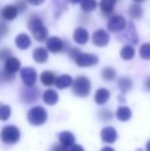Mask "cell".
<instances>
[{
  "label": "cell",
  "mask_w": 150,
  "mask_h": 151,
  "mask_svg": "<svg viewBox=\"0 0 150 151\" xmlns=\"http://www.w3.org/2000/svg\"><path fill=\"white\" fill-rule=\"evenodd\" d=\"M81 52V50L80 48H78V47H71L70 50H69V52H68V56H69V58L71 59V60H74V58L76 56H77L79 52Z\"/></svg>",
  "instance_id": "37"
},
{
  "label": "cell",
  "mask_w": 150,
  "mask_h": 151,
  "mask_svg": "<svg viewBox=\"0 0 150 151\" xmlns=\"http://www.w3.org/2000/svg\"><path fill=\"white\" fill-rule=\"evenodd\" d=\"M110 99V91L107 88H99L95 93V102L98 105H104Z\"/></svg>",
  "instance_id": "20"
},
{
  "label": "cell",
  "mask_w": 150,
  "mask_h": 151,
  "mask_svg": "<svg viewBox=\"0 0 150 151\" xmlns=\"http://www.w3.org/2000/svg\"><path fill=\"white\" fill-rule=\"evenodd\" d=\"M14 42H16V45L19 50H28L29 47L32 44V41H31V38L28 34L26 33H20L14 39Z\"/></svg>",
  "instance_id": "14"
},
{
  "label": "cell",
  "mask_w": 150,
  "mask_h": 151,
  "mask_svg": "<svg viewBox=\"0 0 150 151\" xmlns=\"http://www.w3.org/2000/svg\"><path fill=\"white\" fill-rule=\"evenodd\" d=\"M145 86H146L147 90L150 91V77H148L146 80H145Z\"/></svg>",
  "instance_id": "41"
},
{
  "label": "cell",
  "mask_w": 150,
  "mask_h": 151,
  "mask_svg": "<svg viewBox=\"0 0 150 151\" xmlns=\"http://www.w3.org/2000/svg\"><path fill=\"white\" fill-rule=\"evenodd\" d=\"M21 69V62L16 57H9L4 61V70L9 73L16 74Z\"/></svg>",
  "instance_id": "15"
},
{
  "label": "cell",
  "mask_w": 150,
  "mask_h": 151,
  "mask_svg": "<svg viewBox=\"0 0 150 151\" xmlns=\"http://www.w3.org/2000/svg\"><path fill=\"white\" fill-rule=\"evenodd\" d=\"M101 139L107 144H113L117 139V133L112 127H106L101 131Z\"/></svg>",
  "instance_id": "13"
},
{
  "label": "cell",
  "mask_w": 150,
  "mask_h": 151,
  "mask_svg": "<svg viewBox=\"0 0 150 151\" xmlns=\"http://www.w3.org/2000/svg\"><path fill=\"white\" fill-rule=\"evenodd\" d=\"M28 29L31 31L33 37L39 42H43L48 37V30L38 17H31L28 22Z\"/></svg>",
  "instance_id": "1"
},
{
  "label": "cell",
  "mask_w": 150,
  "mask_h": 151,
  "mask_svg": "<svg viewBox=\"0 0 150 151\" xmlns=\"http://www.w3.org/2000/svg\"><path fill=\"white\" fill-rule=\"evenodd\" d=\"M117 86H118V88H119L122 93H126L132 90L133 81H132V79L128 77H120L119 79H118Z\"/></svg>",
  "instance_id": "25"
},
{
  "label": "cell",
  "mask_w": 150,
  "mask_h": 151,
  "mask_svg": "<svg viewBox=\"0 0 150 151\" xmlns=\"http://www.w3.org/2000/svg\"><path fill=\"white\" fill-rule=\"evenodd\" d=\"M10 114H11V109L9 106L5 105V104H1L0 105V120L6 121L10 117Z\"/></svg>",
  "instance_id": "31"
},
{
  "label": "cell",
  "mask_w": 150,
  "mask_h": 151,
  "mask_svg": "<svg viewBox=\"0 0 150 151\" xmlns=\"http://www.w3.org/2000/svg\"><path fill=\"white\" fill-rule=\"evenodd\" d=\"M134 2H136V3H142V2H144L145 0H133Z\"/></svg>",
  "instance_id": "47"
},
{
  "label": "cell",
  "mask_w": 150,
  "mask_h": 151,
  "mask_svg": "<svg viewBox=\"0 0 150 151\" xmlns=\"http://www.w3.org/2000/svg\"><path fill=\"white\" fill-rule=\"evenodd\" d=\"M33 60H34L36 63L42 64L45 63L48 59V50H46L43 46H39V47H36L34 50H33Z\"/></svg>",
  "instance_id": "18"
},
{
  "label": "cell",
  "mask_w": 150,
  "mask_h": 151,
  "mask_svg": "<svg viewBox=\"0 0 150 151\" xmlns=\"http://www.w3.org/2000/svg\"><path fill=\"white\" fill-rule=\"evenodd\" d=\"M21 137L20 129L16 125H6L2 129L0 133V139L4 144L7 145H14L18 143Z\"/></svg>",
  "instance_id": "3"
},
{
  "label": "cell",
  "mask_w": 150,
  "mask_h": 151,
  "mask_svg": "<svg viewBox=\"0 0 150 151\" xmlns=\"http://www.w3.org/2000/svg\"><path fill=\"white\" fill-rule=\"evenodd\" d=\"M2 82H4V80L2 77V71H0V83H2Z\"/></svg>",
  "instance_id": "46"
},
{
  "label": "cell",
  "mask_w": 150,
  "mask_h": 151,
  "mask_svg": "<svg viewBox=\"0 0 150 151\" xmlns=\"http://www.w3.org/2000/svg\"><path fill=\"white\" fill-rule=\"evenodd\" d=\"M21 78L26 86H35L37 81V72L32 67H25L21 70Z\"/></svg>",
  "instance_id": "9"
},
{
  "label": "cell",
  "mask_w": 150,
  "mask_h": 151,
  "mask_svg": "<svg viewBox=\"0 0 150 151\" xmlns=\"http://www.w3.org/2000/svg\"><path fill=\"white\" fill-rule=\"evenodd\" d=\"M117 100H118V101H119L121 104H123L124 102H126V100H124L123 96H118V97H117Z\"/></svg>",
  "instance_id": "43"
},
{
  "label": "cell",
  "mask_w": 150,
  "mask_h": 151,
  "mask_svg": "<svg viewBox=\"0 0 150 151\" xmlns=\"http://www.w3.org/2000/svg\"><path fill=\"white\" fill-rule=\"evenodd\" d=\"M27 118L32 125H42L47 120V112L41 106H35L29 110Z\"/></svg>",
  "instance_id": "4"
},
{
  "label": "cell",
  "mask_w": 150,
  "mask_h": 151,
  "mask_svg": "<svg viewBox=\"0 0 150 151\" xmlns=\"http://www.w3.org/2000/svg\"><path fill=\"white\" fill-rule=\"evenodd\" d=\"M59 140H60V144L65 147H71L73 144H75V137L72 133L70 132H62L59 135Z\"/></svg>",
  "instance_id": "22"
},
{
  "label": "cell",
  "mask_w": 150,
  "mask_h": 151,
  "mask_svg": "<svg viewBox=\"0 0 150 151\" xmlns=\"http://www.w3.org/2000/svg\"><path fill=\"white\" fill-rule=\"evenodd\" d=\"M126 26V21L124 17L120 16V14H115V16H111L109 19L108 23H107V28L112 33H119V32L123 31Z\"/></svg>",
  "instance_id": "7"
},
{
  "label": "cell",
  "mask_w": 150,
  "mask_h": 151,
  "mask_svg": "<svg viewBox=\"0 0 150 151\" xmlns=\"http://www.w3.org/2000/svg\"><path fill=\"white\" fill-rule=\"evenodd\" d=\"M146 151H150V140L147 142V144H146Z\"/></svg>",
  "instance_id": "45"
},
{
  "label": "cell",
  "mask_w": 150,
  "mask_h": 151,
  "mask_svg": "<svg viewBox=\"0 0 150 151\" xmlns=\"http://www.w3.org/2000/svg\"><path fill=\"white\" fill-rule=\"evenodd\" d=\"M88 39H90V33L83 27H77L73 32V40L77 44H80V45L86 44Z\"/></svg>",
  "instance_id": "11"
},
{
  "label": "cell",
  "mask_w": 150,
  "mask_h": 151,
  "mask_svg": "<svg viewBox=\"0 0 150 151\" xmlns=\"http://www.w3.org/2000/svg\"><path fill=\"white\" fill-rule=\"evenodd\" d=\"M99 117H100V119L103 121H109V120L112 119L113 113L109 109H103V110H100V111H99Z\"/></svg>",
  "instance_id": "33"
},
{
  "label": "cell",
  "mask_w": 150,
  "mask_h": 151,
  "mask_svg": "<svg viewBox=\"0 0 150 151\" xmlns=\"http://www.w3.org/2000/svg\"><path fill=\"white\" fill-rule=\"evenodd\" d=\"M116 117L120 121H128L132 117V111L126 106H121L116 111Z\"/></svg>",
  "instance_id": "26"
},
{
  "label": "cell",
  "mask_w": 150,
  "mask_h": 151,
  "mask_svg": "<svg viewBox=\"0 0 150 151\" xmlns=\"http://www.w3.org/2000/svg\"><path fill=\"white\" fill-rule=\"evenodd\" d=\"M126 32L123 34V37L126 41L131 42L132 44H137L139 42V37L137 34L136 27L134 26L133 23H126Z\"/></svg>",
  "instance_id": "12"
},
{
  "label": "cell",
  "mask_w": 150,
  "mask_h": 151,
  "mask_svg": "<svg viewBox=\"0 0 150 151\" xmlns=\"http://www.w3.org/2000/svg\"><path fill=\"white\" fill-rule=\"evenodd\" d=\"M50 151H69V150L67 149V147L61 145V144H56V145H54L50 148Z\"/></svg>",
  "instance_id": "38"
},
{
  "label": "cell",
  "mask_w": 150,
  "mask_h": 151,
  "mask_svg": "<svg viewBox=\"0 0 150 151\" xmlns=\"http://www.w3.org/2000/svg\"><path fill=\"white\" fill-rule=\"evenodd\" d=\"M72 82H73V78L70 75L63 74V75H60L59 77L56 78L55 84H56V86L59 90H64V88H67L72 86Z\"/></svg>",
  "instance_id": "19"
},
{
  "label": "cell",
  "mask_w": 150,
  "mask_h": 151,
  "mask_svg": "<svg viewBox=\"0 0 150 151\" xmlns=\"http://www.w3.org/2000/svg\"><path fill=\"white\" fill-rule=\"evenodd\" d=\"M18 9L14 5L12 4H8L5 5L3 8L1 9V17L3 20L5 21H14V19L18 17Z\"/></svg>",
  "instance_id": "16"
},
{
  "label": "cell",
  "mask_w": 150,
  "mask_h": 151,
  "mask_svg": "<svg viewBox=\"0 0 150 151\" xmlns=\"http://www.w3.org/2000/svg\"><path fill=\"white\" fill-rule=\"evenodd\" d=\"M139 55L143 60H150V42H145L140 46Z\"/></svg>",
  "instance_id": "30"
},
{
  "label": "cell",
  "mask_w": 150,
  "mask_h": 151,
  "mask_svg": "<svg viewBox=\"0 0 150 151\" xmlns=\"http://www.w3.org/2000/svg\"><path fill=\"white\" fill-rule=\"evenodd\" d=\"M42 99H43V102L47 105L52 106L55 105V104L58 103L59 101V95L55 90H52V88H48L43 93L42 95Z\"/></svg>",
  "instance_id": "21"
},
{
  "label": "cell",
  "mask_w": 150,
  "mask_h": 151,
  "mask_svg": "<svg viewBox=\"0 0 150 151\" xmlns=\"http://www.w3.org/2000/svg\"><path fill=\"white\" fill-rule=\"evenodd\" d=\"M75 64L78 67H92L99 63V58L94 54H88V52H80L79 54L74 58Z\"/></svg>",
  "instance_id": "5"
},
{
  "label": "cell",
  "mask_w": 150,
  "mask_h": 151,
  "mask_svg": "<svg viewBox=\"0 0 150 151\" xmlns=\"http://www.w3.org/2000/svg\"><path fill=\"white\" fill-rule=\"evenodd\" d=\"M29 4L31 5H34V6H38L40 4H42L44 2V0H26Z\"/></svg>",
  "instance_id": "39"
},
{
  "label": "cell",
  "mask_w": 150,
  "mask_h": 151,
  "mask_svg": "<svg viewBox=\"0 0 150 151\" xmlns=\"http://www.w3.org/2000/svg\"><path fill=\"white\" fill-rule=\"evenodd\" d=\"M72 91L75 96L79 98H86L92 90L90 80L86 76H77L72 82Z\"/></svg>",
  "instance_id": "2"
},
{
  "label": "cell",
  "mask_w": 150,
  "mask_h": 151,
  "mask_svg": "<svg viewBox=\"0 0 150 151\" xmlns=\"http://www.w3.org/2000/svg\"><path fill=\"white\" fill-rule=\"evenodd\" d=\"M55 4V16L58 18L59 14H62V10H65L67 7V1L66 0H54Z\"/></svg>",
  "instance_id": "32"
},
{
  "label": "cell",
  "mask_w": 150,
  "mask_h": 151,
  "mask_svg": "<svg viewBox=\"0 0 150 151\" xmlns=\"http://www.w3.org/2000/svg\"><path fill=\"white\" fill-rule=\"evenodd\" d=\"M101 77L104 81H112L116 77V71L112 67H105L101 71Z\"/></svg>",
  "instance_id": "28"
},
{
  "label": "cell",
  "mask_w": 150,
  "mask_h": 151,
  "mask_svg": "<svg viewBox=\"0 0 150 151\" xmlns=\"http://www.w3.org/2000/svg\"><path fill=\"white\" fill-rule=\"evenodd\" d=\"M12 56V52L10 48L8 47H3L0 50V60L5 61L6 59H8L9 57Z\"/></svg>",
  "instance_id": "35"
},
{
  "label": "cell",
  "mask_w": 150,
  "mask_h": 151,
  "mask_svg": "<svg viewBox=\"0 0 150 151\" xmlns=\"http://www.w3.org/2000/svg\"><path fill=\"white\" fill-rule=\"evenodd\" d=\"M143 14H144V10H143L142 6L140 5V3L134 2L128 8V14L133 20H140L143 17Z\"/></svg>",
  "instance_id": "24"
},
{
  "label": "cell",
  "mask_w": 150,
  "mask_h": 151,
  "mask_svg": "<svg viewBox=\"0 0 150 151\" xmlns=\"http://www.w3.org/2000/svg\"><path fill=\"white\" fill-rule=\"evenodd\" d=\"M40 96V91L38 88L33 86H26V88L21 90V101L25 104H33L38 101Z\"/></svg>",
  "instance_id": "6"
},
{
  "label": "cell",
  "mask_w": 150,
  "mask_h": 151,
  "mask_svg": "<svg viewBox=\"0 0 150 151\" xmlns=\"http://www.w3.org/2000/svg\"><path fill=\"white\" fill-rule=\"evenodd\" d=\"M119 0H101L100 1V8L101 12H102L104 16H110L114 12V8H115V4Z\"/></svg>",
  "instance_id": "17"
},
{
  "label": "cell",
  "mask_w": 150,
  "mask_h": 151,
  "mask_svg": "<svg viewBox=\"0 0 150 151\" xmlns=\"http://www.w3.org/2000/svg\"><path fill=\"white\" fill-rule=\"evenodd\" d=\"M100 151H115V150H114L112 147H110V146H106V147L102 148Z\"/></svg>",
  "instance_id": "42"
},
{
  "label": "cell",
  "mask_w": 150,
  "mask_h": 151,
  "mask_svg": "<svg viewBox=\"0 0 150 151\" xmlns=\"http://www.w3.org/2000/svg\"><path fill=\"white\" fill-rule=\"evenodd\" d=\"M56 74L52 71H43L40 74V81L43 86H52L56 82Z\"/></svg>",
  "instance_id": "23"
},
{
  "label": "cell",
  "mask_w": 150,
  "mask_h": 151,
  "mask_svg": "<svg viewBox=\"0 0 150 151\" xmlns=\"http://www.w3.org/2000/svg\"><path fill=\"white\" fill-rule=\"evenodd\" d=\"M46 50L52 54H59L66 50V43L58 36H52L46 39Z\"/></svg>",
  "instance_id": "8"
},
{
  "label": "cell",
  "mask_w": 150,
  "mask_h": 151,
  "mask_svg": "<svg viewBox=\"0 0 150 151\" xmlns=\"http://www.w3.org/2000/svg\"><path fill=\"white\" fill-rule=\"evenodd\" d=\"M98 6V1L97 0H81L80 2V7L82 12H92Z\"/></svg>",
  "instance_id": "29"
},
{
  "label": "cell",
  "mask_w": 150,
  "mask_h": 151,
  "mask_svg": "<svg viewBox=\"0 0 150 151\" xmlns=\"http://www.w3.org/2000/svg\"><path fill=\"white\" fill-rule=\"evenodd\" d=\"M8 33V26L5 23V20H0V37H4Z\"/></svg>",
  "instance_id": "36"
},
{
  "label": "cell",
  "mask_w": 150,
  "mask_h": 151,
  "mask_svg": "<svg viewBox=\"0 0 150 151\" xmlns=\"http://www.w3.org/2000/svg\"><path fill=\"white\" fill-rule=\"evenodd\" d=\"M92 41L96 46L104 47V46L108 45L109 41H110V35L104 29H98L93 34Z\"/></svg>",
  "instance_id": "10"
},
{
  "label": "cell",
  "mask_w": 150,
  "mask_h": 151,
  "mask_svg": "<svg viewBox=\"0 0 150 151\" xmlns=\"http://www.w3.org/2000/svg\"><path fill=\"white\" fill-rule=\"evenodd\" d=\"M69 151H84V149L82 146L78 145V144H73V145L70 147V150Z\"/></svg>",
  "instance_id": "40"
},
{
  "label": "cell",
  "mask_w": 150,
  "mask_h": 151,
  "mask_svg": "<svg viewBox=\"0 0 150 151\" xmlns=\"http://www.w3.org/2000/svg\"><path fill=\"white\" fill-rule=\"evenodd\" d=\"M27 3L28 2L26 0H17L16 3H14V6L17 7L18 12L22 14V12H25L27 10Z\"/></svg>",
  "instance_id": "34"
},
{
  "label": "cell",
  "mask_w": 150,
  "mask_h": 151,
  "mask_svg": "<svg viewBox=\"0 0 150 151\" xmlns=\"http://www.w3.org/2000/svg\"><path fill=\"white\" fill-rule=\"evenodd\" d=\"M135 48L133 47V45L130 44H126L120 50V57H121L122 60L124 61H130L132 60L135 57Z\"/></svg>",
  "instance_id": "27"
},
{
  "label": "cell",
  "mask_w": 150,
  "mask_h": 151,
  "mask_svg": "<svg viewBox=\"0 0 150 151\" xmlns=\"http://www.w3.org/2000/svg\"><path fill=\"white\" fill-rule=\"evenodd\" d=\"M70 3H72V4H77V3H80L81 2V0H68Z\"/></svg>",
  "instance_id": "44"
}]
</instances>
